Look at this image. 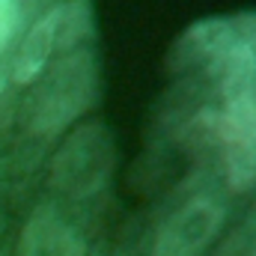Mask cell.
Returning <instances> with one entry per match:
<instances>
[{
  "instance_id": "cell-1",
  "label": "cell",
  "mask_w": 256,
  "mask_h": 256,
  "mask_svg": "<svg viewBox=\"0 0 256 256\" xmlns=\"http://www.w3.org/2000/svg\"><path fill=\"white\" fill-rule=\"evenodd\" d=\"M96 98V63L86 51L66 54L48 66L45 80L27 102V131L54 137L72 126Z\"/></svg>"
},
{
  "instance_id": "cell-2",
  "label": "cell",
  "mask_w": 256,
  "mask_h": 256,
  "mask_svg": "<svg viewBox=\"0 0 256 256\" xmlns=\"http://www.w3.org/2000/svg\"><path fill=\"white\" fill-rule=\"evenodd\" d=\"M224 108L218 114V140L224 149V170L232 191L256 185V72L220 86Z\"/></svg>"
},
{
  "instance_id": "cell-3",
  "label": "cell",
  "mask_w": 256,
  "mask_h": 256,
  "mask_svg": "<svg viewBox=\"0 0 256 256\" xmlns=\"http://www.w3.org/2000/svg\"><path fill=\"white\" fill-rule=\"evenodd\" d=\"M114 164L116 152L108 128L98 122L80 126L63 140L51 161V185L72 200H86L108 185Z\"/></svg>"
},
{
  "instance_id": "cell-4",
  "label": "cell",
  "mask_w": 256,
  "mask_h": 256,
  "mask_svg": "<svg viewBox=\"0 0 256 256\" xmlns=\"http://www.w3.org/2000/svg\"><path fill=\"white\" fill-rule=\"evenodd\" d=\"M86 24H90V9L80 6V0L51 6L18 39V51L9 68L12 80L15 84L39 80V74L57 60V51H68L74 42H80Z\"/></svg>"
},
{
  "instance_id": "cell-5",
  "label": "cell",
  "mask_w": 256,
  "mask_h": 256,
  "mask_svg": "<svg viewBox=\"0 0 256 256\" xmlns=\"http://www.w3.org/2000/svg\"><path fill=\"white\" fill-rule=\"evenodd\" d=\"M224 206L212 196L182 202L155 232L152 256H202L224 230Z\"/></svg>"
},
{
  "instance_id": "cell-6",
  "label": "cell",
  "mask_w": 256,
  "mask_h": 256,
  "mask_svg": "<svg viewBox=\"0 0 256 256\" xmlns=\"http://www.w3.org/2000/svg\"><path fill=\"white\" fill-rule=\"evenodd\" d=\"M18 256H84V242L48 206H42L21 232Z\"/></svg>"
},
{
  "instance_id": "cell-7",
  "label": "cell",
  "mask_w": 256,
  "mask_h": 256,
  "mask_svg": "<svg viewBox=\"0 0 256 256\" xmlns=\"http://www.w3.org/2000/svg\"><path fill=\"white\" fill-rule=\"evenodd\" d=\"M24 0H0V57L24 36Z\"/></svg>"
}]
</instances>
